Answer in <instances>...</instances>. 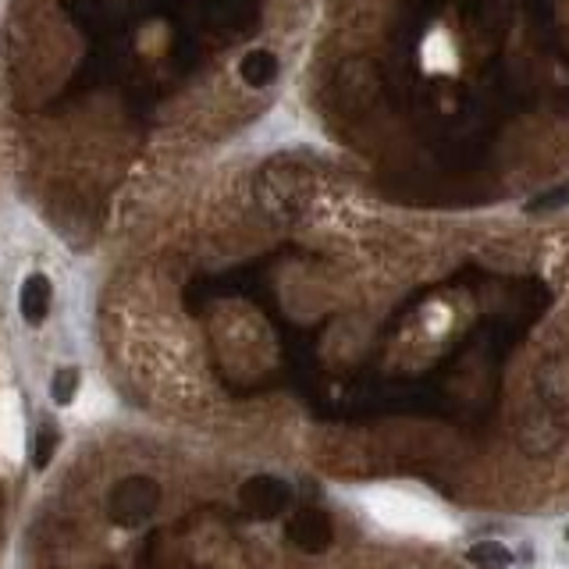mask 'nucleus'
<instances>
[{"instance_id":"f03ea898","label":"nucleus","mask_w":569,"mask_h":569,"mask_svg":"<svg viewBox=\"0 0 569 569\" xmlns=\"http://www.w3.org/2000/svg\"><path fill=\"white\" fill-rule=\"evenodd\" d=\"M161 505V484L142 477V473H132V477L118 481L107 495V516L110 524L118 527H139L157 513Z\"/></svg>"},{"instance_id":"f257e3e1","label":"nucleus","mask_w":569,"mask_h":569,"mask_svg":"<svg viewBox=\"0 0 569 569\" xmlns=\"http://www.w3.org/2000/svg\"><path fill=\"white\" fill-rule=\"evenodd\" d=\"M367 509L382 519L385 527L417 534V537H449L452 524L449 516L438 509L434 502H427L414 492H402V487H374L367 492Z\"/></svg>"},{"instance_id":"0eeeda50","label":"nucleus","mask_w":569,"mask_h":569,"mask_svg":"<svg viewBox=\"0 0 569 569\" xmlns=\"http://www.w3.org/2000/svg\"><path fill=\"white\" fill-rule=\"evenodd\" d=\"M239 72H243V78H246L249 86H264V83H271V78H275L278 61H275L271 54L257 51V54H246V57H243Z\"/></svg>"},{"instance_id":"20e7f679","label":"nucleus","mask_w":569,"mask_h":569,"mask_svg":"<svg viewBox=\"0 0 569 569\" xmlns=\"http://www.w3.org/2000/svg\"><path fill=\"white\" fill-rule=\"evenodd\" d=\"M54 303V289H51V278L46 275H29L22 281V292H19V310L29 324H43L46 313H51Z\"/></svg>"},{"instance_id":"39448f33","label":"nucleus","mask_w":569,"mask_h":569,"mask_svg":"<svg viewBox=\"0 0 569 569\" xmlns=\"http://www.w3.org/2000/svg\"><path fill=\"white\" fill-rule=\"evenodd\" d=\"M289 537L303 551H321L331 541V524H328V516H321V513H303L289 524Z\"/></svg>"},{"instance_id":"7ed1b4c3","label":"nucleus","mask_w":569,"mask_h":569,"mask_svg":"<svg viewBox=\"0 0 569 569\" xmlns=\"http://www.w3.org/2000/svg\"><path fill=\"white\" fill-rule=\"evenodd\" d=\"M243 509L249 516H257V519H271V516H281L284 509H289V487H284L278 477H253L243 484Z\"/></svg>"},{"instance_id":"423d86ee","label":"nucleus","mask_w":569,"mask_h":569,"mask_svg":"<svg viewBox=\"0 0 569 569\" xmlns=\"http://www.w3.org/2000/svg\"><path fill=\"white\" fill-rule=\"evenodd\" d=\"M466 556L473 566H481V569H509L513 566V551L502 541H481V545H473Z\"/></svg>"},{"instance_id":"1a4fd4ad","label":"nucleus","mask_w":569,"mask_h":569,"mask_svg":"<svg viewBox=\"0 0 569 569\" xmlns=\"http://www.w3.org/2000/svg\"><path fill=\"white\" fill-rule=\"evenodd\" d=\"M75 391H78V371L75 367H61L54 374V382H51V395H54V402L57 406H68L75 399Z\"/></svg>"},{"instance_id":"9d476101","label":"nucleus","mask_w":569,"mask_h":569,"mask_svg":"<svg viewBox=\"0 0 569 569\" xmlns=\"http://www.w3.org/2000/svg\"><path fill=\"white\" fill-rule=\"evenodd\" d=\"M569 200V185H562V189H556V193H548V196H541L534 203V207H556V203H566Z\"/></svg>"},{"instance_id":"6e6552de","label":"nucleus","mask_w":569,"mask_h":569,"mask_svg":"<svg viewBox=\"0 0 569 569\" xmlns=\"http://www.w3.org/2000/svg\"><path fill=\"white\" fill-rule=\"evenodd\" d=\"M57 441H61V434H57V427H51V423H43L40 431L33 434V466L36 470L51 466L54 452H57Z\"/></svg>"}]
</instances>
